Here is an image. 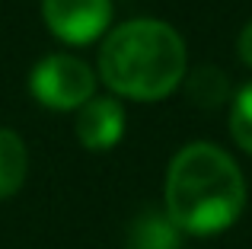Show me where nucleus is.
<instances>
[{"label":"nucleus","instance_id":"39448f33","mask_svg":"<svg viewBox=\"0 0 252 249\" xmlns=\"http://www.w3.org/2000/svg\"><path fill=\"white\" fill-rule=\"evenodd\" d=\"M125 134V109L118 99L93 96L80 106L77 115V137L86 150H112Z\"/></svg>","mask_w":252,"mask_h":249},{"label":"nucleus","instance_id":"f03ea898","mask_svg":"<svg viewBox=\"0 0 252 249\" xmlns=\"http://www.w3.org/2000/svg\"><path fill=\"white\" fill-rule=\"evenodd\" d=\"M99 74L122 96L163 99L185 77V42L160 19L122 23L99 51Z\"/></svg>","mask_w":252,"mask_h":249},{"label":"nucleus","instance_id":"7ed1b4c3","mask_svg":"<svg viewBox=\"0 0 252 249\" xmlns=\"http://www.w3.org/2000/svg\"><path fill=\"white\" fill-rule=\"evenodd\" d=\"M35 99L48 109H77L93 99L96 77L80 58L74 55H48L35 64L29 77Z\"/></svg>","mask_w":252,"mask_h":249},{"label":"nucleus","instance_id":"9d476101","mask_svg":"<svg viewBox=\"0 0 252 249\" xmlns=\"http://www.w3.org/2000/svg\"><path fill=\"white\" fill-rule=\"evenodd\" d=\"M236 51H240V58L252 67V19L246 26H243V32H240V42H236Z\"/></svg>","mask_w":252,"mask_h":249},{"label":"nucleus","instance_id":"f257e3e1","mask_svg":"<svg viewBox=\"0 0 252 249\" xmlns=\"http://www.w3.org/2000/svg\"><path fill=\"white\" fill-rule=\"evenodd\" d=\"M246 208V179L217 144H189L166 169V214L182 233L214 237L236 224Z\"/></svg>","mask_w":252,"mask_h":249},{"label":"nucleus","instance_id":"0eeeda50","mask_svg":"<svg viewBox=\"0 0 252 249\" xmlns=\"http://www.w3.org/2000/svg\"><path fill=\"white\" fill-rule=\"evenodd\" d=\"M29 173V154L16 131L0 128V201L16 195Z\"/></svg>","mask_w":252,"mask_h":249},{"label":"nucleus","instance_id":"1a4fd4ad","mask_svg":"<svg viewBox=\"0 0 252 249\" xmlns=\"http://www.w3.org/2000/svg\"><path fill=\"white\" fill-rule=\"evenodd\" d=\"M230 131L233 141L246 154H252V80L233 96V112H230Z\"/></svg>","mask_w":252,"mask_h":249},{"label":"nucleus","instance_id":"20e7f679","mask_svg":"<svg viewBox=\"0 0 252 249\" xmlns=\"http://www.w3.org/2000/svg\"><path fill=\"white\" fill-rule=\"evenodd\" d=\"M48 29L70 45H86L105 32L112 0H42Z\"/></svg>","mask_w":252,"mask_h":249},{"label":"nucleus","instance_id":"423d86ee","mask_svg":"<svg viewBox=\"0 0 252 249\" xmlns=\"http://www.w3.org/2000/svg\"><path fill=\"white\" fill-rule=\"evenodd\" d=\"M125 249H182V230L169 220L166 211L147 208L131 220Z\"/></svg>","mask_w":252,"mask_h":249},{"label":"nucleus","instance_id":"6e6552de","mask_svg":"<svg viewBox=\"0 0 252 249\" xmlns=\"http://www.w3.org/2000/svg\"><path fill=\"white\" fill-rule=\"evenodd\" d=\"M185 90H189V99L201 109H214L220 106L230 96V80L223 70L217 67H198L195 74L185 80Z\"/></svg>","mask_w":252,"mask_h":249}]
</instances>
